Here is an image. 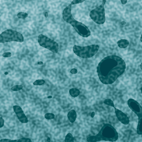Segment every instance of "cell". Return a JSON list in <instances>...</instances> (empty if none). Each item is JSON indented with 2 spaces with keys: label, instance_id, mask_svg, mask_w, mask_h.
<instances>
[{
  "label": "cell",
  "instance_id": "1",
  "mask_svg": "<svg viewBox=\"0 0 142 142\" xmlns=\"http://www.w3.org/2000/svg\"><path fill=\"white\" fill-rule=\"evenodd\" d=\"M125 69V62L122 58L111 55L106 56L100 61L97 66V72L102 83L111 85L123 74Z\"/></svg>",
  "mask_w": 142,
  "mask_h": 142
},
{
  "label": "cell",
  "instance_id": "2",
  "mask_svg": "<svg viewBox=\"0 0 142 142\" xmlns=\"http://www.w3.org/2000/svg\"><path fill=\"white\" fill-rule=\"evenodd\" d=\"M71 6L70 4L64 9L62 12V18L65 21L72 25L80 36L83 37H88L91 35L90 30L85 24L74 19L71 13Z\"/></svg>",
  "mask_w": 142,
  "mask_h": 142
},
{
  "label": "cell",
  "instance_id": "3",
  "mask_svg": "<svg viewBox=\"0 0 142 142\" xmlns=\"http://www.w3.org/2000/svg\"><path fill=\"white\" fill-rule=\"evenodd\" d=\"M118 138V134L112 125L106 123L103 125L99 133L96 136H89L87 138L89 142H97L100 141L115 142Z\"/></svg>",
  "mask_w": 142,
  "mask_h": 142
},
{
  "label": "cell",
  "instance_id": "4",
  "mask_svg": "<svg viewBox=\"0 0 142 142\" xmlns=\"http://www.w3.org/2000/svg\"><path fill=\"white\" fill-rule=\"evenodd\" d=\"M99 49L98 45L93 44L86 46L75 45L73 47V51L75 55L80 58L87 59L94 56Z\"/></svg>",
  "mask_w": 142,
  "mask_h": 142
},
{
  "label": "cell",
  "instance_id": "5",
  "mask_svg": "<svg viewBox=\"0 0 142 142\" xmlns=\"http://www.w3.org/2000/svg\"><path fill=\"white\" fill-rule=\"evenodd\" d=\"M11 41L23 42L24 36L21 33L11 29L6 30L0 34V43H5Z\"/></svg>",
  "mask_w": 142,
  "mask_h": 142
},
{
  "label": "cell",
  "instance_id": "6",
  "mask_svg": "<svg viewBox=\"0 0 142 142\" xmlns=\"http://www.w3.org/2000/svg\"><path fill=\"white\" fill-rule=\"evenodd\" d=\"M106 0H103L102 3L97 8L92 10L90 12L91 19L96 24L102 25L105 21V14L104 5Z\"/></svg>",
  "mask_w": 142,
  "mask_h": 142
},
{
  "label": "cell",
  "instance_id": "7",
  "mask_svg": "<svg viewBox=\"0 0 142 142\" xmlns=\"http://www.w3.org/2000/svg\"><path fill=\"white\" fill-rule=\"evenodd\" d=\"M37 40L38 43L41 46L48 49L53 53H58L59 45L55 41L43 34L39 35Z\"/></svg>",
  "mask_w": 142,
  "mask_h": 142
},
{
  "label": "cell",
  "instance_id": "8",
  "mask_svg": "<svg viewBox=\"0 0 142 142\" xmlns=\"http://www.w3.org/2000/svg\"><path fill=\"white\" fill-rule=\"evenodd\" d=\"M128 105L130 109L137 115L138 117V123L137 125V134L142 135L141 130V123L142 118V108L141 105L136 100L130 99L128 100Z\"/></svg>",
  "mask_w": 142,
  "mask_h": 142
},
{
  "label": "cell",
  "instance_id": "9",
  "mask_svg": "<svg viewBox=\"0 0 142 142\" xmlns=\"http://www.w3.org/2000/svg\"><path fill=\"white\" fill-rule=\"evenodd\" d=\"M13 109L20 122L22 123H27L28 122V119L24 114L22 108L18 105H14L13 106Z\"/></svg>",
  "mask_w": 142,
  "mask_h": 142
},
{
  "label": "cell",
  "instance_id": "10",
  "mask_svg": "<svg viewBox=\"0 0 142 142\" xmlns=\"http://www.w3.org/2000/svg\"><path fill=\"white\" fill-rule=\"evenodd\" d=\"M113 108L115 109L116 116L119 121H120L124 125H128L130 123V120L128 116L123 112L118 109L117 108H115V107Z\"/></svg>",
  "mask_w": 142,
  "mask_h": 142
},
{
  "label": "cell",
  "instance_id": "11",
  "mask_svg": "<svg viewBox=\"0 0 142 142\" xmlns=\"http://www.w3.org/2000/svg\"><path fill=\"white\" fill-rule=\"evenodd\" d=\"M68 118L71 123L75 122L77 118V113L74 110H72L69 112L67 115Z\"/></svg>",
  "mask_w": 142,
  "mask_h": 142
},
{
  "label": "cell",
  "instance_id": "12",
  "mask_svg": "<svg viewBox=\"0 0 142 142\" xmlns=\"http://www.w3.org/2000/svg\"><path fill=\"white\" fill-rule=\"evenodd\" d=\"M117 44L118 46L121 49H125L129 45V42L126 39H121L117 41Z\"/></svg>",
  "mask_w": 142,
  "mask_h": 142
},
{
  "label": "cell",
  "instance_id": "13",
  "mask_svg": "<svg viewBox=\"0 0 142 142\" xmlns=\"http://www.w3.org/2000/svg\"><path fill=\"white\" fill-rule=\"evenodd\" d=\"M69 93L72 97L76 98L80 95V91L77 88H71L69 90Z\"/></svg>",
  "mask_w": 142,
  "mask_h": 142
},
{
  "label": "cell",
  "instance_id": "14",
  "mask_svg": "<svg viewBox=\"0 0 142 142\" xmlns=\"http://www.w3.org/2000/svg\"><path fill=\"white\" fill-rule=\"evenodd\" d=\"M74 138L72 135L70 133H68L66 136L65 142H74Z\"/></svg>",
  "mask_w": 142,
  "mask_h": 142
},
{
  "label": "cell",
  "instance_id": "15",
  "mask_svg": "<svg viewBox=\"0 0 142 142\" xmlns=\"http://www.w3.org/2000/svg\"><path fill=\"white\" fill-rule=\"evenodd\" d=\"M103 103L105 105H108L109 106H111V107H115V105H114L113 102L112 100H111L110 99H105L103 101Z\"/></svg>",
  "mask_w": 142,
  "mask_h": 142
},
{
  "label": "cell",
  "instance_id": "16",
  "mask_svg": "<svg viewBox=\"0 0 142 142\" xmlns=\"http://www.w3.org/2000/svg\"><path fill=\"white\" fill-rule=\"evenodd\" d=\"M28 16V14L26 12H19L17 15V16L19 19H26Z\"/></svg>",
  "mask_w": 142,
  "mask_h": 142
},
{
  "label": "cell",
  "instance_id": "17",
  "mask_svg": "<svg viewBox=\"0 0 142 142\" xmlns=\"http://www.w3.org/2000/svg\"><path fill=\"white\" fill-rule=\"evenodd\" d=\"M44 117L47 120H52L55 118V115L51 113H47L45 115Z\"/></svg>",
  "mask_w": 142,
  "mask_h": 142
},
{
  "label": "cell",
  "instance_id": "18",
  "mask_svg": "<svg viewBox=\"0 0 142 142\" xmlns=\"http://www.w3.org/2000/svg\"><path fill=\"white\" fill-rule=\"evenodd\" d=\"M23 88V86L22 85H16L11 87V90L12 91H17L22 90Z\"/></svg>",
  "mask_w": 142,
  "mask_h": 142
},
{
  "label": "cell",
  "instance_id": "19",
  "mask_svg": "<svg viewBox=\"0 0 142 142\" xmlns=\"http://www.w3.org/2000/svg\"><path fill=\"white\" fill-rule=\"evenodd\" d=\"M45 83V81L43 80H37L33 83L34 86H41Z\"/></svg>",
  "mask_w": 142,
  "mask_h": 142
},
{
  "label": "cell",
  "instance_id": "20",
  "mask_svg": "<svg viewBox=\"0 0 142 142\" xmlns=\"http://www.w3.org/2000/svg\"><path fill=\"white\" fill-rule=\"evenodd\" d=\"M17 142H32L31 139L27 137H22L20 139L17 140Z\"/></svg>",
  "mask_w": 142,
  "mask_h": 142
},
{
  "label": "cell",
  "instance_id": "21",
  "mask_svg": "<svg viewBox=\"0 0 142 142\" xmlns=\"http://www.w3.org/2000/svg\"><path fill=\"white\" fill-rule=\"evenodd\" d=\"M85 0H73L70 4L71 5H73L74 4H79V3H82L83 2H84Z\"/></svg>",
  "mask_w": 142,
  "mask_h": 142
},
{
  "label": "cell",
  "instance_id": "22",
  "mask_svg": "<svg viewBox=\"0 0 142 142\" xmlns=\"http://www.w3.org/2000/svg\"><path fill=\"white\" fill-rule=\"evenodd\" d=\"M11 56H12V54L10 52H6L3 54V56L5 58H9L11 57Z\"/></svg>",
  "mask_w": 142,
  "mask_h": 142
},
{
  "label": "cell",
  "instance_id": "23",
  "mask_svg": "<svg viewBox=\"0 0 142 142\" xmlns=\"http://www.w3.org/2000/svg\"><path fill=\"white\" fill-rule=\"evenodd\" d=\"M17 142V140H11L9 139H3L0 140V142Z\"/></svg>",
  "mask_w": 142,
  "mask_h": 142
},
{
  "label": "cell",
  "instance_id": "24",
  "mask_svg": "<svg viewBox=\"0 0 142 142\" xmlns=\"http://www.w3.org/2000/svg\"><path fill=\"white\" fill-rule=\"evenodd\" d=\"M4 125V120L3 117H0V128H1Z\"/></svg>",
  "mask_w": 142,
  "mask_h": 142
},
{
  "label": "cell",
  "instance_id": "25",
  "mask_svg": "<svg viewBox=\"0 0 142 142\" xmlns=\"http://www.w3.org/2000/svg\"><path fill=\"white\" fill-rule=\"evenodd\" d=\"M77 73H78V70H77L76 69H72V70H70V73L71 74H77Z\"/></svg>",
  "mask_w": 142,
  "mask_h": 142
},
{
  "label": "cell",
  "instance_id": "26",
  "mask_svg": "<svg viewBox=\"0 0 142 142\" xmlns=\"http://www.w3.org/2000/svg\"><path fill=\"white\" fill-rule=\"evenodd\" d=\"M121 0L122 4H123V5L126 4L128 1V0Z\"/></svg>",
  "mask_w": 142,
  "mask_h": 142
},
{
  "label": "cell",
  "instance_id": "27",
  "mask_svg": "<svg viewBox=\"0 0 142 142\" xmlns=\"http://www.w3.org/2000/svg\"><path fill=\"white\" fill-rule=\"evenodd\" d=\"M95 116V112H93L91 114V117H93Z\"/></svg>",
  "mask_w": 142,
  "mask_h": 142
},
{
  "label": "cell",
  "instance_id": "28",
  "mask_svg": "<svg viewBox=\"0 0 142 142\" xmlns=\"http://www.w3.org/2000/svg\"><path fill=\"white\" fill-rule=\"evenodd\" d=\"M44 16L45 18H47L48 17V12H45L44 14Z\"/></svg>",
  "mask_w": 142,
  "mask_h": 142
},
{
  "label": "cell",
  "instance_id": "29",
  "mask_svg": "<svg viewBox=\"0 0 142 142\" xmlns=\"http://www.w3.org/2000/svg\"><path fill=\"white\" fill-rule=\"evenodd\" d=\"M120 24H122V25H125V24H126V23L125 22V21H122V22L120 23Z\"/></svg>",
  "mask_w": 142,
  "mask_h": 142
},
{
  "label": "cell",
  "instance_id": "30",
  "mask_svg": "<svg viewBox=\"0 0 142 142\" xmlns=\"http://www.w3.org/2000/svg\"><path fill=\"white\" fill-rule=\"evenodd\" d=\"M43 63L42 61H40V62H37V64H38V65H43Z\"/></svg>",
  "mask_w": 142,
  "mask_h": 142
},
{
  "label": "cell",
  "instance_id": "31",
  "mask_svg": "<svg viewBox=\"0 0 142 142\" xmlns=\"http://www.w3.org/2000/svg\"><path fill=\"white\" fill-rule=\"evenodd\" d=\"M47 141H48V142H50V137H48V139H47Z\"/></svg>",
  "mask_w": 142,
  "mask_h": 142
},
{
  "label": "cell",
  "instance_id": "32",
  "mask_svg": "<svg viewBox=\"0 0 142 142\" xmlns=\"http://www.w3.org/2000/svg\"><path fill=\"white\" fill-rule=\"evenodd\" d=\"M52 98V97L51 96H49L48 97V99H51Z\"/></svg>",
  "mask_w": 142,
  "mask_h": 142
},
{
  "label": "cell",
  "instance_id": "33",
  "mask_svg": "<svg viewBox=\"0 0 142 142\" xmlns=\"http://www.w3.org/2000/svg\"><path fill=\"white\" fill-rule=\"evenodd\" d=\"M142 63H141V65H140V67H141V70H142Z\"/></svg>",
  "mask_w": 142,
  "mask_h": 142
},
{
  "label": "cell",
  "instance_id": "34",
  "mask_svg": "<svg viewBox=\"0 0 142 142\" xmlns=\"http://www.w3.org/2000/svg\"><path fill=\"white\" fill-rule=\"evenodd\" d=\"M142 36H141V42H142Z\"/></svg>",
  "mask_w": 142,
  "mask_h": 142
},
{
  "label": "cell",
  "instance_id": "35",
  "mask_svg": "<svg viewBox=\"0 0 142 142\" xmlns=\"http://www.w3.org/2000/svg\"><path fill=\"white\" fill-rule=\"evenodd\" d=\"M5 74H6H6H8V72H6V73H5Z\"/></svg>",
  "mask_w": 142,
  "mask_h": 142
}]
</instances>
